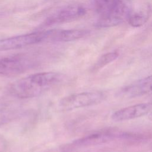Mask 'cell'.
<instances>
[{
	"label": "cell",
	"instance_id": "cell-1",
	"mask_svg": "<svg viewBox=\"0 0 152 152\" xmlns=\"http://www.w3.org/2000/svg\"><path fill=\"white\" fill-rule=\"evenodd\" d=\"M63 77L62 74L55 72L33 74L12 83L9 87V91L17 98H33L59 84Z\"/></svg>",
	"mask_w": 152,
	"mask_h": 152
},
{
	"label": "cell",
	"instance_id": "cell-2",
	"mask_svg": "<svg viewBox=\"0 0 152 152\" xmlns=\"http://www.w3.org/2000/svg\"><path fill=\"white\" fill-rule=\"evenodd\" d=\"M104 93L100 91L82 92L62 98L59 105L64 110H71L97 104L104 99Z\"/></svg>",
	"mask_w": 152,
	"mask_h": 152
},
{
	"label": "cell",
	"instance_id": "cell-3",
	"mask_svg": "<svg viewBox=\"0 0 152 152\" xmlns=\"http://www.w3.org/2000/svg\"><path fill=\"white\" fill-rule=\"evenodd\" d=\"M34 61L24 55H15L0 58V75H15L31 69Z\"/></svg>",
	"mask_w": 152,
	"mask_h": 152
},
{
	"label": "cell",
	"instance_id": "cell-4",
	"mask_svg": "<svg viewBox=\"0 0 152 152\" xmlns=\"http://www.w3.org/2000/svg\"><path fill=\"white\" fill-rule=\"evenodd\" d=\"M48 31H42L19 35L0 40V50H8L24 48L34 44L48 42Z\"/></svg>",
	"mask_w": 152,
	"mask_h": 152
},
{
	"label": "cell",
	"instance_id": "cell-5",
	"mask_svg": "<svg viewBox=\"0 0 152 152\" xmlns=\"http://www.w3.org/2000/svg\"><path fill=\"white\" fill-rule=\"evenodd\" d=\"M86 10L80 5L66 6L50 15L47 18L45 24L51 26L71 21L82 17L86 14Z\"/></svg>",
	"mask_w": 152,
	"mask_h": 152
},
{
	"label": "cell",
	"instance_id": "cell-6",
	"mask_svg": "<svg viewBox=\"0 0 152 152\" xmlns=\"http://www.w3.org/2000/svg\"><path fill=\"white\" fill-rule=\"evenodd\" d=\"M152 113V102L137 104L119 109L113 112L111 119L115 122H122Z\"/></svg>",
	"mask_w": 152,
	"mask_h": 152
},
{
	"label": "cell",
	"instance_id": "cell-7",
	"mask_svg": "<svg viewBox=\"0 0 152 152\" xmlns=\"http://www.w3.org/2000/svg\"><path fill=\"white\" fill-rule=\"evenodd\" d=\"M152 91V75L137 80L121 88L118 96L122 98H134Z\"/></svg>",
	"mask_w": 152,
	"mask_h": 152
},
{
	"label": "cell",
	"instance_id": "cell-8",
	"mask_svg": "<svg viewBox=\"0 0 152 152\" xmlns=\"http://www.w3.org/2000/svg\"><path fill=\"white\" fill-rule=\"evenodd\" d=\"M125 135L117 132L111 131H100L94 132L80 139L73 142V145L75 147H85L100 144L114 140L119 137H124Z\"/></svg>",
	"mask_w": 152,
	"mask_h": 152
},
{
	"label": "cell",
	"instance_id": "cell-9",
	"mask_svg": "<svg viewBox=\"0 0 152 152\" xmlns=\"http://www.w3.org/2000/svg\"><path fill=\"white\" fill-rule=\"evenodd\" d=\"M87 31L84 30H51L50 42H70L84 37Z\"/></svg>",
	"mask_w": 152,
	"mask_h": 152
},
{
	"label": "cell",
	"instance_id": "cell-10",
	"mask_svg": "<svg viewBox=\"0 0 152 152\" xmlns=\"http://www.w3.org/2000/svg\"><path fill=\"white\" fill-rule=\"evenodd\" d=\"M152 12L150 5H144L137 10H130L128 15L129 24L134 27H138L144 25L150 18Z\"/></svg>",
	"mask_w": 152,
	"mask_h": 152
},
{
	"label": "cell",
	"instance_id": "cell-11",
	"mask_svg": "<svg viewBox=\"0 0 152 152\" xmlns=\"http://www.w3.org/2000/svg\"><path fill=\"white\" fill-rule=\"evenodd\" d=\"M118 53L115 52H109L103 55L96 62L93 69L97 70L108 65L109 64L116 60L118 58Z\"/></svg>",
	"mask_w": 152,
	"mask_h": 152
},
{
	"label": "cell",
	"instance_id": "cell-12",
	"mask_svg": "<svg viewBox=\"0 0 152 152\" xmlns=\"http://www.w3.org/2000/svg\"><path fill=\"white\" fill-rule=\"evenodd\" d=\"M18 115V112L13 109H0V126L11 122L15 119Z\"/></svg>",
	"mask_w": 152,
	"mask_h": 152
}]
</instances>
